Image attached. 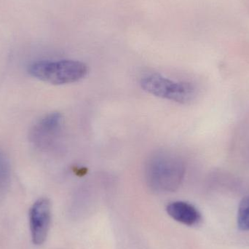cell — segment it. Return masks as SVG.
Segmentation results:
<instances>
[{"mask_svg": "<svg viewBox=\"0 0 249 249\" xmlns=\"http://www.w3.org/2000/svg\"><path fill=\"white\" fill-rule=\"evenodd\" d=\"M166 212L173 219L187 226H196L201 222L200 212L187 202H171L167 206Z\"/></svg>", "mask_w": 249, "mask_h": 249, "instance_id": "8992f818", "label": "cell"}, {"mask_svg": "<svg viewBox=\"0 0 249 249\" xmlns=\"http://www.w3.org/2000/svg\"><path fill=\"white\" fill-rule=\"evenodd\" d=\"M10 174V162L7 157L0 152V193H3L8 187Z\"/></svg>", "mask_w": 249, "mask_h": 249, "instance_id": "52a82bcc", "label": "cell"}, {"mask_svg": "<svg viewBox=\"0 0 249 249\" xmlns=\"http://www.w3.org/2000/svg\"><path fill=\"white\" fill-rule=\"evenodd\" d=\"M88 72L89 67L85 63L74 60L37 61L29 68L32 77L55 86L80 81Z\"/></svg>", "mask_w": 249, "mask_h": 249, "instance_id": "7a4b0ae2", "label": "cell"}, {"mask_svg": "<svg viewBox=\"0 0 249 249\" xmlns=\"http://www.w3.org/2000/svg\"><path fill=\"white\" fill-rule=\"evenodd\" d=\"M185 165L180 158L167 152L152 155L146 165L148 184L155 191L171 193L178 190L184 179Z\"/></svg>", "mask_w": 249, "mask_h": 249, "instance_id": "6da1fadb", "label": "cell"}, {"mask_svg": "<svg viewBox=\"0 0 249 249\" xmlns=\"http://www.w3.org/2000/svg\"><path fill=\"white\" fill-rule=\"evenodd\" d=\"M63 117L59 112H53L38 121L31 129L29 140L38 149H50L61 132Z\"/></svg>", "mask_w": 249, "mask_h": 249, "instance_id": "277c9868", "label": "cell"}, {"mask_svg": "<svg viewBox=\"0 0 249 249\" xmlns=\"http://www.w3.org/2000/svg\"><path fill=\"white\" fill-rule=\"evenodd\" d=\"M238 226L241 231H249V196L244 197L238 207Z\"/></svg>", "mask_w": 249, "mask_h": 249, "instance_id": "ba28073f", "label": "cell"}, {"mask_svg": "<svg viewBox=\"0 0 249 249\" xmlns=\"http://www.w3.org/2000/svg\"><path fill=\"white\" fill-rule=\"evenodd\" d=\"M51 222V203L48 199L36 200L29 211V227L32 242L40 246L48 238Z\"/></svg>", "mask_w": 249, "mask_h": 249, "instance_id": "5b68a950", "label": "cell"}, {"mask_svg": "<svg viewBox=\"0 0 249 249\" xmlns=\"http://www.w3.org/2000/svg\"><path fill=\"white\" fill-rule=\"evenodd\" d=\"M142 89L157 97L185 104L191 102L196 94L195 86L187 82H176L160 74L145 76L141 80Z\"/></svg>", "mask_w": 249, "mask_h": 249, "instance_id": "3957f363", "label": "cell"}]
</instances>
